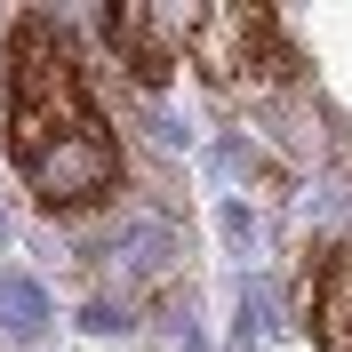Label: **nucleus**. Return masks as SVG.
I'll return each mask as SVG.
<instances>
[{
	"mask_svg": "<svg viewBox=\"0 0 352 352\" xmlns=\"http://www.w3.org/2000/svg\"><path fill=\"white\" fill-rule=\"evenodd\" d=\"M0 329L16 336V344H32V336L48 329V296L24 280V272H0Z\"/></svg>",
	"mask_w": 352,
	"mask_h": 352,
	"instance_id": "5",
	"label": "nucleus"
},
{
	"mask_svg": "<svg viewBox=\"0 0 352 352\" xmlns=\"http://www.w3.org/2000/svg\"><path fill=\"white\" fill-rule=\"evenodd\" d=\"M104 41L120 48L136 88H168V72L184 65V32L176 16H153V8H104Z\"/></svg>",
	"mask_w": 352,
	"mask_h": 352,
	"instance_id": "3",
	"label": "nucleus"
},
{
	"mask_svg": "<svg viewBox=\"0 0 352 352\" xmlns=\"http://www.w3.org/2000/svg\"><path fill=\"white\" fill-rule=\"evenodd\" d=\"M8 160L48 217H80V208L112 200L129 176L120 136L96 112L88 72L56 16L8 24Z\"/></svg>",
	"mask_w": 352,
	"mask_h": 352,
	"instance_id": "1",
	"label": "nucleus"
},
{
	"mask_svg": "<svg viewBox=\"0 0 352 352\" xmlns=\"http://www.w3.org/2000/svg\"><path fill=\"white\" fill-rule=\"evenodd\" d=\"M176 32L217 96H264V88L296 80V48H288L272 8H184Z\"/></svg>",
	"mask_w": 352,
	"mask_h": 352,
	"instance_id": "2",
	"label": "nucleus"
},
{
	"mask_svg": "<svg viewBox=\"0 0 352 352\" xmlns=\"http://www.w3.org/2000/svg\"><path fill=\"white\" fill-rule=\"evenodd\" d=\"M305 329L320 352H352V241L329 248L305 280Z\"/></svg>",
	"mask_w": 352,
	"mask_h": 352,
	"instance_id": "4",
	"label": "nucleus"
}]
</instances>
